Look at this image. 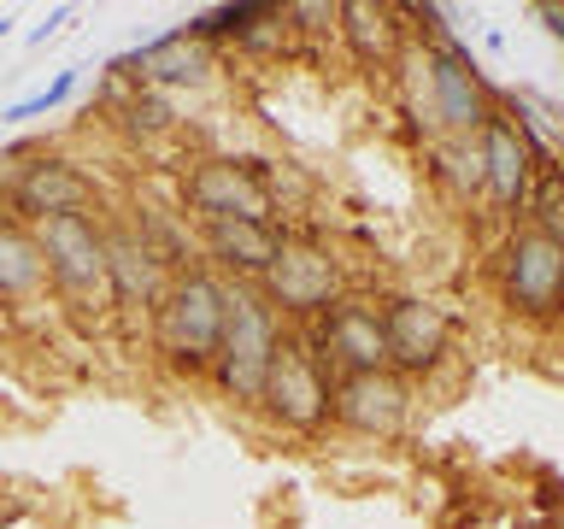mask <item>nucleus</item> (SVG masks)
I'll return each mask as SVG.
<instances>
[{
	"label": "nucleus",
	"instance_id": "f257e3e1",
	"mask_svg": "<svg viewBox=\"0 0 564 529\" xmlns=\"http://www.w3.org/2000/svg\"><path fill=\"white\" fill-rule=\"evenodd\" d=\"M224 324H229V282L212 271V264L176 271L171 289H165V300L148 312L153 353L176 370V377H212V359H218Z\"/></svg>",
	"mask_w": 564,
	"mask_h": 529
},
{
	"label": "nucleus",
	"instance_id": "f03ea898",
	"mask_svg": "<svg viewBox=\"0 0 564 529\" xmlns=\"http://www.w3.org/2000/svg\"><path fill=\"white\" fill-rule=\"evenodd\" d=\"M47 259V282L59 289V300L83 317L118 312L112 306V264H106V224L100 212H77V218H47L35 224Z\"/></svg>",
	"mask_w": 564,
	"mask_h": 529
},
{
	"label": "nucleus",
	"instance_id": "7ed1b4c3",
	"mask_svg": "<svg viewBox=\"0 0 564 529\" xmlns=\"http://www.w3.org/2000/svg\"><path fill=\"white\" fill-rule=\"evenodd\" d=\"M276 347H282V317L264 306L259 289H236V282H229V324H224L218 359H212V382H218L229 400L259 406Z\"/></svg>",
	"mask_w": 564,
	"mask_h": 529
},
{
	"label": "nucleus",
	"instance_id": "20e7f679",
	"mask_svg": "<svg viewBox=\"0 0 564 529\" xmlns=\"http://www.w3.org/2000/svg\"><path fill=\"white\" fill-rule=\"evenodd\" d=\"M500 294L506 312H518L523 324L564 317V247L546 241L535 224L511 229L500 247Z\"/></svg>",
	"mask_w": 564,
	"mask_h": 529
},
{
	"label": "nucleus",
	"instance_id": "39448f33",
	"mask_svg": "<svg viewBox=\"0 0 564 529\" xmlns=\"http://www.w3.org/2000/svg\"><path fill=\"white\" fill-rule=\"evenodd\" d=\"M329 406H335V370L317 359V347L282 335L271 377H264V395H259V412L271 418L276 430L306 435V430H324L329 423Z\"/></svg>",
	"mask_w": 564,
	"mask_h": 529
},
{
	"label": "nucleus",
	"instance_id": "423d86ee",
	"mask_svg": "<svg viewBox=\"0 0 564 529\" xmlns=\"http://www.w3.org/2000/svg\"><path fill=\"white\" fill-rule=\"evenodd\" d=\"M7 212L18 224H47V218H77V212H100V183L77 159L65 153H35L30 165L12 171L7 183Z\"/></svg>",
	"mask_w": 564,
	"mask_h": 529
},
{
	"label": "nucleus",
	"instance_id": "0eeeda50",
	"mask_svg": "<svg viewBox=\"0 0 564 529\" xmlns=\"http://www.w3.org/2000/svg\"><path fill=\"white\" fill-rule=\"evenodd\" d=\"M183 206L200 224L241 218V224H276V194L247 159H194L183 171Z\"/></svg>",
	"mask_w": 564,
	"mask_h": 529
},
{
	"label": "nucleus",
	"instance_id": "6e6552de",
	"mask_svg": "<svg viewBox=\"0 0 564 529\" xmlns=\"http://www.w3.org/2000/svg\"><path fill=\"white\" fill-rule=\"evenodd\" d=\"M259 294L276 317H324L341 300V264L317 241H289L282 259L259 277Z\"/></svg>",
	"mask_w": 564,
	"mask_h": 529
},
{
	"label": "nucleus",
	"instance_id": "1a4fd4ad",
	"mask_svg": "<svg viewBox=\"0 0 564 529\" xmlns=\"http://www.w3.org/2000/svg\"><path fill=\"white\" fill-rule=\"evenodd\" d=\"M382 335H388V370L394 377H430L441 370L453 347V324L435 300L423 294H394L382 306Z\"/></svg>",
	"mask_w": 564,
	"mask_h": 529
},
{
	"label": "nucleus",
	"instance_id": "9d476101",
	"mask_svg": "<svg viewBox=\"0 0 564 529\" xmlns=\"http://www.w3.org/2000/svg\"><path fill=\"white\" fill-rule=\"evenodd\" d=\"M100 224H106V264H112V306L118 312H153L176 271L148 247V236L135 229L130 212H112Z\"/></svg>",
	"mask_w": 564,
	"mask_h": 529
},
{
	"label": "nucleus",
	"instance_id": "9b49d317",
	"mask_svg": "<svg viewBox=\"0 0 564 529\" xmlns=\"http://www.w3.org/2000/svg\"><path fill=\"white\" fill-rule=\"evenodd\" d=\"M317 359L335 377H365V370H388V335H382V306L370 300H335L317 317Z\"/></svg>",
	"mask_w": 564,
	"mask_h": 529
},
{
	"label": "nucleus",
	"instance_id": "f8f14e48",
	"mask_svg": "<svg viewBox=\"0 0 564 529\" xmlns=\"http://www.w3.org/2000/svg\"><path fill=\"white\" fill-rule=\"evenodd\" d=\"M476 153H482V188L500 212H523L529 194H535V148L523 136L518 112H494L476 136Z\"/></svg>",
	"mask_w": 564,
	"mask_h": 529
},
{
	"label": "nucleus",
	"instance_id": "ddd939ff",
	"mask_svg": "<svg viewBox=\"0 0 564 529\" xmlns=\"http://www.w3.org/2000/svg\"><path fill=\"white\" fill-rule=\"evenodd\" d=\"M329 418L352 435H400L405 418H412V382L394 377V370H365V377H335V406Z\"/></svg>",
	"mask_w": 564,
	"mask_h": 529
},
{
	"label": "nucleus",
	"instance_id": "4468645a",
	"mask_svg": "<svg viewBox=\"0 0 564 529\" xmlns=\"http://www.w3.org/2000/svg\"><path fill=\"white\" fill-rule=\"evenodd\" d=\"M112 71H130L141 77V88H200L212 71H218V47H206L200 35H188V24L176 30H159L153 42H141L135 53H123Z\"/></svg>",
	"mask_w": 564,
	"mask_h": 529
},
{
	"label": "nucleus",
	"instance_id": "2eb2a0df",
	"mask_svg": "<svg viewBox=\"0 0 564 529\" xmlns=\"http://www.w3.org/2000/svg\"><path fill=\"white\" fill-rule=\"evenodd\" d=\"M200 247L212 259V271H218L224 282L229 277H264L271 264L282 259V247H289V236H282L276 224H241V218H212L200 224Z\"/></svg>",
	"mask_w": 564,
	"mask_h": 529
},
{
	"label": "nucleus",
	"instance_id": "dca6fc26",
	"mask_svg": "<svg viewBox=\"0 0 564 529\" xmlns=\"http://www.w3.org/2000/svg\"><path fill=\"white\" fill-rule=\"evenodd\" d=\"M341 30L347 53L359 60L365 71H394L405 60V24H400V7H382V0H341Z\"/></svg>",
	"mask_w": 564,
	"mask_h": 529
},
{
	"label": "nucleus",
	"instance_id": "f3484780",
	"mask_svg": "<svg viewBox=\"0 0 564 529\" xmlns=\"http://www.w3.org/2000/svg\"><path fill=\"white\" fill-rule=\"evenodd\" d=\"M47 282V259L30 224H18L12 212H0V300H24Z\"/></svg>",
	"mask_w": 564,
	"mask_h": 529
},
{
	"label": "nucleus",
	"instance_id": "a211bd4d",
	"mask_svg": "<svg viewBox=\"0 0 564 529\" xmlns=\"http://www.w3.org/2000/svg\"><path fill=\"white\" fill-rule=\"evenodd\" d=\"M529 218H535V229L546 241H558L564 247V171L558 165H546L535 176V194H529Z\"/></svg>",
	"mask_w": 564,
	"mask_h": 529
},
{
	"label": "nucleus",
	"instance_id": "6ab92c4d",
	"mask_svg": "<svg viewBox=\"0 0 564 529\" xmlns=\"http://www.w3.org/2000/svg\"><path fill=\"white\" fill-rule=\"evenodd\" d=\"M70 95H77V71H59V77H53V83H42V88H35V95H24V100H7V106H0V130H7V123H30V118H47L53 106H65Z\"/></svg>",
	"mask_w": 564,
	"mask_h": 529
},
{
	"label": "nucleus",
	"instance_id": "aec40b11",
	"mask_svg": "<svg viewBox=\"0 0 564 529\" xmlns=\"http://www.w3.org/2000/svg\"><path fill=\"white\" fill-rule=\"evenodd\" d=\"M341 18V7H324V0H300V7H289V24H300V30H324V24H335Z\"/></svg>",
	"mask_w": 564,
	"mask_h": 529
},
{
	"label": "nucleus",
	"instance_id": "412c9836",
	"mask_svg": "<svg viewBox=\"0 0 564 529\" xmlns=\"http://www.w3.org/2000/svg\"><path fill=\"white\" fill-rule=\"evenodd\" d=\"M65 24H70V7H53V12L42 18V24L30 30V47H42V42H53V35H59Z\"/></svg>",
	"mask_w": 564,
	"mask_h": 529
},
{
	"label": "nucleus",
	"instance_id": "4be33fe9",
	"mask_svg": "<svg viewBox=\"0 0 564 529\" xmlns=\"http://www.w3.org/2000/svg\"><path fill=\"white\" fill-rule=\"evenodd\" d=\"M535 18L546 24V35H553V42L564 47V7H558V0H546V7H535Z\"/></svg>",
	"mask_w": 564,
	"mask_h": 529
},
{
	"label": "nucleus",
	"instance_id": "5701e85b",
	"mask_svg": "<svg viewBox=\"0 0 564 529\" xmlns=\"http://www.w3.org/2000/svg\"><path fill=\"white\" fill-rule=\"evenodd\" d=\"M7 35H12V18H0V42H7Z\"/></svg>",
	"mask_w": 564,
	"mask_h": 529
}]
</instances>
